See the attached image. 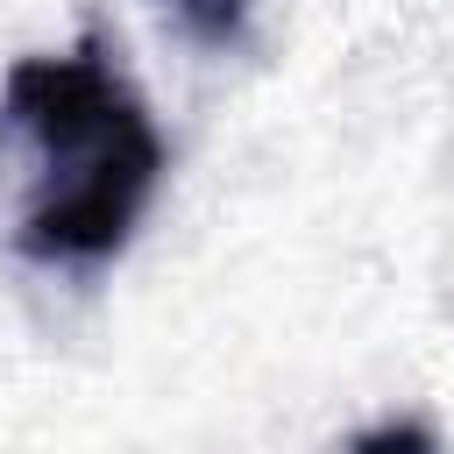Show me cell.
Instances as JSON below:
<instances>
[{
    "mask_svg": "<svg viewBox=\"0 0 454 454\" xmlns=\"http://www.w3.org/2000/svg\"><path fill=\"white\" fill-rule=\"evenodd\" d=\"M348 454H440V440H433V426H419V419H383V426L355 433Z\"/></svg>",
    "mask_w": 454,
    "mask_h": 454,
    "instance_id": "cell-3",
    "label": "cell"
},
{
    "mask_svg": "<svg viewBox=\"0 0 454 454\" xmlns=\"http://www.w3.org/2000/svg\"><path fill=\"white\" fill-rule=\"evenodd\" d=\"M0 121L28 142L35 163L14 248L50 270L114 262L170 170V149L114 50L85 35L71 50L21 57L0 85Z\"/></svg>",
    "mask_w": 454,
    "mask_h": 454,
    "instance_id": "cell-1",
    "label": "cell"
},
{
    "mask_svg": "<svg viewBox=\"0 0 454 454\" xmlns=\"http://www.w3.org/2000/svg\"><path fill=\"white\" fill-rule=\"evenodd\" d=\"M163 7H170L192 35H206V43H234L255 0H163Z\"/></svg>",
    "mask_w": 454,
    "mask_h": 454,
    "instance_id": "cell-2",
    "label": "cell"
}]
</instances>
